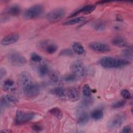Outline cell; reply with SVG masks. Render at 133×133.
Wrapping results in <instances>:
<instances>
[{
    "label": "cell",
    "mask_w": 133,
    "mask_h": 133,
    "mask_svg": "<svg viewBox=\"0 0 133 133\" xmlns=\"http://www.w3.org/2000/svg\"><path fill=\"white\" fill-rule=\"evenodd\" d=\"M19 83L24 95L29 98L37 96L39 92V86L34 82L31 74L22 72L19 76Z\"/></svg>",
    "instance_id": "obj_1"
},
{
    "label": "cell",
    "mask_w": 133,
    "mask_h": 133,
    "mask_svg": "<svg viewBox=\"0 0 133 133\" xmlns=\"http://www.w3.org/2000/svg\"><path fill=\"white\" fill-rule=\"evenodd\" d=\"M99 64L105 69H116L125 66L129 64L126 59L105 56L99 61Z\"/></svg>",
    "instance_id": "obj_2"
},
{
    "label": "cell",
    "mask_w": 133,
    "mask_h": 133,
    "mask_svg": "<svg viewBox=\"0 0 133 133\" xmlns=\"http://www.w3.org/2000/svg\"><path fill=\"white\" fill-rule=\"evenodd\" d=\"M71 73L74 75L77 79L83 78L87 74V70L84 63L80 61L73 62L70 66Z\"/></svg>",
    "instance_id": "obj_3"
},
{
    "label": "cell",
    "mask_w": 133,
    "mask_h": 133,
    "mask_svg": "<svg viewBox=\"0 0 133 133\" xmlns=\"http://www.w3.org/2000/svg\"><path fill=\"white\" fill-rule=\"evenodd\" d=\"M6 59L9 63L15 66H23L27 62L26 58L23 56L15 51H11L7 53Z\"/></svg>",
    "instance_id": "obj_4"
},
{
    "label": "cell",
    "mask_w": 133,
    "mask_h": 133,
    "mask_svg": "<svg viewBox=\"0 0 133 133\" xmlns=\"http://www.w3.org/2000/svg\"><path fill=\"white\" fill-rule=\"evenodd\" d=\"M44 11V7L40 4H36L27 8L23 14L24 19L30 20L40 16Z\"/></svg>",
    "instance_id": "obj_5"
},
{
    "label": "cell",
    "mask_w": 133,
    "mask_h": 133,
    "mask_svg": "<svg viewBox=\"0 0 133 133\" xmlns=\"http://www.w3.org/2000/svg\"><path fill=\"white\" fill-rule=\"evenodd\" d=\"M35 114L32 112H24L21 110L17 111L15 117V124L17 125L23 124L30 122L34 118Z\"/></svg>",
    "instance_id": "obj_6"
},
{
    "label": "cell",
    "mask_w": 133,
    "mask_h": 133,
    "mask_svg": "<svg viewBox=\"0 0 133 133\" xmlns=\"http://www.w3.org/2000/svg\"><path fill=\"white\" fill-rule=\"evenodd\" d=\"M125 119V116L124 114H117L113 116L108 122L107 127L109 129L111 130L117 129L118 128L121 127Z\"/></svg>",
    "instance_id": "obj_7"
},
{
    "label": "cell",
    "mask_w": 133,
    "mask_h": 133,
    "mask_svg": "<svg viewBox=\"0 0 133 133\" xmlns=\"http://www.w3.org/2000/svg\"><path fill=\"white\" fill-rule=\"evenodd\" d=\"M65 15V11L62 8L54 9L49 11L46 16L47 20L50 22H56L62 19Z\"/></svg>",
    "instance_id": "obj_8"
},
{
    "label": "cell",
    "mask_w": 133,
    "mask_h": 133,
    "mask_svg": "<svg viewBox=\"0 0 133 133\" xmlns=\"http://www.w3.org/2000/svg\"><path fill=\"white\" fill-rule=\"evenodd\" d=\"M18 102V99L11 95H5L2 97L1 99V111L7 107L15 105Z\"/></svg>",
    "instance_id": "obj_9"
},
{
    "label": "cell",
    "mask_w": 133,
    "mask_h": 133,
    "mask_svg": "<svg viewBox=\"0 0 133 133\" xmlns=\"http://www.w3.org/2000/svg\"><path fill=\"white\" fill-rule=\"evenodd\" d=\"M88 46L91 50L99 52H106L110 51L111 50L109 46L101 42H91L89 44Z\"/></svg>",
    "instance_id": "obj_10"
},
{
    "label": "cell",
    "mask_w": 133,
    "mask_h": 133,
    "mask_svg": "<svg viewBox=\"0 0 133 133\" xmlns=\"http://www.w3.org/2000/svg\"><path fill=\"white\" fill-rule=\"evenodd\" d=\"M19 38V35L18 33H13L7 35L4 37L1 41V44L3 46H7L16 43Z\"/></svg>",
    "instance_id": "obj_11"
},
{
    "label": "cell",
    "mask_w": 133,
    "mask_h": 133,
    "mask_svg": "<svg viewBox=\"0 0 133 133\" xmlns=\"http://www.w3.org/2000/svg\"><path fill=\"white\" fill-rule=\"evenodd\" d=\"M1 88L5 91L14 92L16 91L17 87L15 81L10 78L4 80L1 84Z\"/></svg>",
    "instance_id": "obj_12"
},
{
    "label": "cell",
    "mask_w": 133,
    "mask_h": 133,
    "mask_svg": "<svg viewBox=\"0 0 133 133\" xmlns=\"http://www.w3.org/2000/svg\"><path fill=\"white\" fill-rule=\"evenodd\" d=\"M39 45L41 47L45 50V51L49 54H52L55 53L57 50V46L54 43H50L46 41L41 42L39 44Z\"/></svg>",
    "instance_id": "obj_13"
},
{
    "label": "cell",
    "mask_w": 133,
    "mask_h": 133,
    "mask_svg": "<svg viewBox=\"0 0 133 133\" xmlns=\"http://www.w3.org/2000/svg\"><path fill=\"white\" fill-rule=\"evenodd\" d=\"M66 96L70 101H76L79 98V91L76 87L69 88L66 91Z\"/></svg>",
    "instance_id": "obj_14"
},
{
    "label": "cell",
    "mask_w": 133,
    "mask_h": 133,
    "mask_svg": "<svg viewBox=\"0 0 133 133\" xmlns=\"http://www.w3.org/2000/svg\"><path fill=\"white\" fill-rule=\"evenodd\" d=\"M95 9V6L92 5H88L85 6L78 10H76L75 12H73L70 17H74L81 13H83L84 14H88L92 12Z\"/></svg>",
    "instance_id": "obj_15"
},
{
    "label": "cell",
    "mask_w": 133,
    "mask_h": 133,
    "mask_svg": "<svg viewBox=\"0 0 133 133\" xmlns=\"http://www.w3.org/2000/svg\"><path fill=\"white\" fill-rule=\"evenodd\" d=\"M48 75L49 81L53 84L59 85L61 82V75L57 71H50Z\"/></svg>",
    "instance_id": "obj_16"
},
{
    "label": "cell",
    "mask_w": 133,
    "mask_h": 133,
    "mask_svg": "<svg viewBox=\"0 0 133 133\" xmlns=\"http://www.w3.org/2000/svg\"><path fill=\"white\" fill-rule=\"evenodd\" d=\"M51 92L56 96L62 98L66 96V91L62 87H57L53 88L51 90Z\"/></svg>",
    "instance_id": "obj_17"
},
{
    "label": "cell",
    "mask_w": 133,
    "mask_h": 133,
    "mask_svg": "<svg viewBox=\"0 0 133 133\" xmlns=\"http://www.w3.org/2000/svg\"><path fill=\"white\" fill-rule=\"evenodd\" d=\"M21 12L20 7L17 5H14L9 7L6 11V13L8 15L17 16L20 14Z\"/></svg>",
    "instance_id": "obj_18"
},
{
    "label": "cell",
    "mask_w": 133,
    "mask_h": 133,
    "mask_svg": "<svg viewBox=\"0 0 133 133\" xmlns=\"http://www.w3.org/2000/svg\"><path fill=\"white\" fill-rule=\"evenodd\" d=\"M37 71L38 74L42 77L48 75L50 72L48 66L45 63H42L39 64L37 68Z\"/></svg>",
    "instance_id": "obj_19"
},
{
    "label": "cell",
    "mask_w": 133,
    "mask_h": 133,
    "mask_svg": "<svg viewBox=\"0 0 133 133\" xmlns=\"http://www.w3.org/2000/svg\"><path fill=\"white\" fill-rule=\"evenodd\" d=\"M89 119V117L88 113L84 111L80 112L77 119V123L79 125H85L87 123Z\"/></svg>",
    "instance_id": "obj_20"
},
{
    "label": "cell",
    "mask_w": 133,
    "mask_h": 133,
    "mask_svg": "<svg viewBox=\"0 0 133 133\" xmlns=\"http://www.w3.org/2000/svg\"><path fill=\"white\" fill-rule=\"evenodd\" d=\"M112 43L113 45L118 47H124L127 45V42L122 37H116L113 38L112 41Z\"/></svg>",
    "instance_id": "obj_21"
},
{
    "label": "cell",
    "mask_w": 133,
    "mask_h": 133,
    "mask_svg": "<svg viewBox=\"0 0 133 133\" xmlns=\"http://www.w3.org/2000/svg\"><path fill=\"white\" fill-rule=\"evenodd\" d=\"M86 18L84 17H76L73 19H71L70 20H67L65 21L63 23V24L65 25H74V24H76L78 23H82L85 21Z\"/></svg>",
    "instance_id": "obj_22"
},
{
    "label": "cell",
    "mask_w": 133,
    "mask_h": 133,
    "mask_svg": "<svg viewBox=\"0 0 133 133\" xmlns=\"http://www.w3.org/2000/svg\"><path fill=\"white\" fill-rule=\"evenodd\" d=\"M90 116L95 121H99L103 118V113L101 109H97L91 112Z\"/></svg>",
    "instance_id": "obj_23"
},
{
    "label": "cell",
    "mask_w": 133,
    "mask_h": 133,
    "mask_svg": "<svg viewBox=\"0 0 133 133\" xmlns=\"http://www.w3.org/2000/svg\"><path fill=\"white\" fill-rule=\"evenodd\" d=\"M72 48L73 51L78 55L83 54L85 52V48L83 46L77 42L74 43L72 46Z\"/></svg>",
    "instance_id": "obj_24"
},
{
    "label": "cell",
    "mask_w": 133,
    "mask_h": 133,
    "mask_svg": "<svg viewBox=\"0 0 133 133\" xmlns=\"http://www.w3.org/2000/svg\"><path fill=\"white\" fill-rule=\"evenodd\" d=\"M49 113L59 119H61L63 117V112L61 109L58 107L51 108L50 110H49Z\"/></svg>",
    "instance_id": "obj_25"
},
{
    "label": "cell",
    "mask_w": 133,
    "mask_h": 133,
    "mask_svg": "<svg viewBox=\"0 0 133 133\" xmlns=\"http://www.w3.org/2000/svg\"><path fill=\"white\" fill-rule=\"evenodd\" d=\"M92 27L94 29H95L96 30L98 31H101L103 30L106 26V24L104 21L102 20H98L95 21L92 24Z\"/></svg>",
    "instance_id": "obj_26"
},
{
    "label": "cell",
    "mask_w": 133,
    "mask_h": 133,
    "mask_svg": "<svg viewBox=\"0 0 133 133\" xmlns=\"http://www.w3.org/2000/svg\"><path fill=\"white\" fill-rule=\"evenodd\" d=\"M82 92L83 95L86 97H89L91 95V90L88 84H85L83 86L82 89Z\"/></svg>",
    "instance_id": "obj_27"
},
{
    "label": "cell",
    "mask_w": 133,
    "mask_h": 133,
    "mask_svg": "<svg viewBox=\"0 0 133 133\" xmlns=\"http://www.w3.org/2000/svg\"><path fill=\"white\" fill-rule=\"evenodd\" d=\"M30 58L32 61L35 62H40L42 60V57L35 52H33L31 54Z\"/></svg>",
    "instance_id": "obj_28"
},
{
    "label": "cell",
    "mask_w": 133,
    "mask_h": 133,
    "mask_svg": "<svg viewBox=\"0 0 133 133\" xmlns=\"http://www.w3.org/2000/svg\"><path fill=\"white\" fill-rule=\"evenodd\" d=\"M125 101L124 100H121L117 101L114 103H113L112 105V107L114 109H117V108H120L123 107L125 104Z\"/></svg>",
    "instance_id": "obj_29"
},
{
    "label": "cell",
    "mask_w": 133,
    "mask_h": 133,
    "mask_svg": "<svg viewBox=\"0 0 133 133\" xmlns=\"http://www.w3.org/2000/svg\"><path fill=\"white\" fill-rule=\"evenodd\" d=\"M64 80L68 82H73L77 80V78L72 74H69L64 76Z\"/></svg>",
    "instance_id": "obj_30"
},
{
    "label": "cell",
    "mask_w": 133,
    "mask_h": 133,
    "mask_svg": "<svg viewBox=\"0 0 133 133\" xmlns=\"http://www.w3.org/2000/svg\"><path fill=\"white\" fill-rule=\"evenodd\" d=\"M121 94L125 99H129L131 97V94L127 89H123L121 91Z\"/></svg>",
    "instance_id": "obj_31"
},
{
    "label": "cell",
    "mask_w": 133,
    "mask_h": 133,
    "mask_svg": "<svg viewBox=\"0 0 133 133\" xmlns=\"http://www.w3.org/2000/svg\"><path fill=\"white\" fill-rule=\"evenodd\" d=\"M123 55L125 57L127 58H131L132 57V50L131 48H127L124 50L123 52Z\"/></svg>",
    "instance_id": "obj_32"
},
{
    "label": "cell",
    "mask_w": 133,
    "mask_h": 133,
    "mask_svg": "<svg viewBox=\"0 0 133 133\" xmlns=\"http://www.w3.org/2000/svg\"><path fill=\"white\" fill-rule=\"evenodd\" d=\"M61 54H62V55H65V56H71L73 54V52L71 50L67 49H64L63 51H62Z\"/></svg>",
    "instance_id": "obj_33"
},
{
    "label": "cell",
    "mask_w": 133,
    "mask_h": 133,
    "mask_svg": "<svg viewBox=\"0 0 133 133\" xmlns=\"http://www.w3.org/2000/svg\"><path fill=\"white\" fill-rule=\"evenodd\" d=\"M32 129L36 131H39L40 130H42V127L41 125H38V124H35L34 125L32 126Z\"/></svg>",
    "instance_id": "obj_34"
},
{
    "label": "cell",
    "mask_w": 133,
    "mask_h": 133,
    "mask_svg": "<svg viewBox=\"0 0 133 133\" xmlns=\"http://www.w3.org/2000/svg\"><path fill=\"white\" fill-rule=\"evenodd\" d=\"M130 131H131V128L129 125H126L124 126L122 130V132H125V133H128V132H130Z\"/></svg>",
    "instance_id": "obj_35"
},
{
    "label": "cell",
    "mask_w": 133,
    "mask_h": 133,
    "mask_svg": "<svg viewBox=\"0 0 133 133\" xmlns=\"http://www.w3.org/2000/svg\"><path fill=\"white\" fill-rule=\"evenodd\" d=\"M6 74V70L3 68H1V70H0V76H1V79H2L3 77H4V76Z\"/></svg>",
    "instance_id": "obj_36"
},
{
    "label": "cell",
    "mask_w": 133,
    "mask_h": 133,
    "mask_svg": "<svg viewBox=\"0 0 133 133\" xmlns=\"http://www.w3.org/2000/svg\"><path fill=\"white\" fill-rule=\"evenodd\" d=\"M109 2H109V1H101V2H98V4H103L106 3H109Z\"/></svg>",
    "instance_id": "obj_37"
}]
</instances>
